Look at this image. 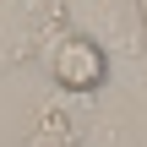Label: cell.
Returning a JSON list of instances; mask_svg holds the SVG:
<instances>
[{
	"label": "cell",
	"instance_id": "277c9868",
	"mask_svg": "<svg viewBox=\"0 0 147 147\" xmlns=\"http://www.w3.org/2000/svg\"><path fill=\"white\" fill-rule=\"evenodd\" d=\"M87 131L76 125V115L71 109H60V104H44L38 109V125L27 131V142H82Z\"/></svg>",
	"mask_w": 147,
	"mask_h": 147
},
{
	"label": "cell",
	"instance_id": "6da1fadb",
	"mask_svg": "<svg viewBox=\"0 0 147 147\" xmlns=\"http://www.w3.org/2000/svg\"><path fill=\"white\" fill-rule=\"evenodd\" d=\"M71 27L65 0H0V71H22L44 60L49 38Z\"/></svg>",
	"mask_w": 147,
	"mask_h": 147
},
{
	"label": "cell",
	"instance_id": "3957f363",
	"mask_svg": "<svg viewBox=\"0 0 147 147\" xmlns=\"http://www.w3.org/2000/svg\"><path fill=\"white\" fill-rule=\"evenodd\" d=\"M65 5H71V22L98 33L115 55H125L136 65L147 60V16L136 0H65Z\"/></svg>",
	"mask_w": 147,
	"mask_h": 147
},
{
	"label": "cell",
	"instance_id": "7a4b0ae2",
	"mask_svg": "<svg viewBox=\"0 0 147 147\" xmlns=\"http://www.w3.org/2000/svg\"><path fill=\"white\" fill-rule=\"evenodd\" d=\"M109 44L98 38V33H87V27H65V33H55L49 38V49H44V71H49V82L60 87V93H76V98H87V93H104V82H109Z\"/></svg>",
	"mask_w": 147,
	"mask_h": 147
},
{
	"label": "cell",
	"instance_id": "5b68a950",
	"mask_svg": "<svg viewBox=\"0 0 147 147\" xmlns=\"http://www.w3.org/2000/svg\"><path fill=\"white\" fill-rule=\"evenodd\" d=\"M136 5H142V16H147V0H136Z\"/></svg>",
	"mask_w": 147,
	"mask_h": 147
}]
</instances>
